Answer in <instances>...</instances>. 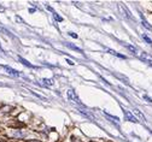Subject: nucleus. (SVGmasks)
<instances>
[{
  "instance_id": "nucleus-10",
  "label": "nucleus",
  "mask_w": 152,
  "mask_h": 142,
  "mask_svg": "<svg viewBox=\"0 0 152 142\" xmlns=\"http://www.w3.org/2000/svg\"><path fill=\"white\" fill-rule=\"evenodd\" d=\"M140 17H141V22H142V25L145 26V28H147V29H150V30H152V26L147 23V21H146V19H145V17L141 15V13H140Z\"/></svg>"
},
{
  "instance_id": "nucleus-22",
  "label": "nucleus",
  "mask_w": 152,
  "mask_h": 142,
  "mask_svg": "<svg viewBox=\"0 0 152 142\" xmlns=\"http://www.w3.org/2000/svg\"><path fill=\"white\" fill-rule=\"evenodd\" d=\"M16 19H17V21H19V22H23V21H22V18L18 17V16H16Z\"/></svg>"
},
{
  "instance_id": "nucleus-6",
  "label": "nucleus",
  "mask_w": 152,
  "mask_h": 142,
  "mask_svg": "<svg viewBox=\"0 0 152 142\" xmlns=\"http://www.w3.org/2000/svg\"><path fill=\"white\" fill-rule=\"evenodd\" d=\"M41 84L45 87H51L54 84V81H53V78H42L41 79Z\"/></svg>"
},
{
  "instance_id": "nucleus-4",
  "label": "nucleus",
  "mask_w": 152,
  "mask_h": 142,
  "mask_svg": "<svg viewBox=\"0 0 152 142\" xmlns=\"http://www.w3.org/2000/svg\"><path fill=\"white\" fill-rule=\"evenodd\" d=\"M136 57H139L142 62H145L146 64H149L150 66H152V57L151 56H149L147 53H144V52H139L138 53V56Z\"/></svg>"
},
{
  "instance_id": "nucleus-16",
  "label": "nucleus",
  "mask_w": 152,
  "mask_h": 142,
  "mask_svg": "<svg viewBox=\"0 0 152 142\" xmlns=\"http://www.w3.org/2000/svg\"><path fill=\"white\" fill-rule=\"evenodd\" d=\"M116 77H118V78H121L122 81H123V82H126L127 84H129V82H128V78L127 77H124V76H122V75H120V73H116V75H115Z\"/></svg>"
},
{
  "instance_id": "nucleus-12",
  "label": "nucleus",
  "mask_w": 152,
  "mask_h": 142,
  "mask_svg": "<svg viewBox=\"0 0 152 142\" xmlns=\"http://www.w3.org/2000/svg\"><path fill=\"white\" fill-rule=\"evenodd\" d=\"M65 45H66V47H69V48H73V50H75V51H77V52H81V53H82V50L80 48V47H76L75 45L69 43V42H66Z\"/></svg>"
},
{
  "instance_id": "nucleus-13",
  "label": "nucleus",
  "mask_w": 152,
  "mask_h": 142,
  "mask_svg": "<svg viewBox=\"0 0 152 142\" xmlns=\"http://www.w3.org/2000/svg\"><path fill=\"white\" fill-rule=\"evenodd\" d=\"M106 51H107L109 53H111V54H114V56L120 57V58H123V59H126V58H127L126 56H122V54H120V53H117V52H115V51H112V50H109V48H106Z\"/></svg>"
},
{
  "instance_id": "nucleus-3",
  "label": "nucleus",
  "mask_w": 152,
  "mask_h": 142,
  "mask_svg": "<svg viewBox=\"0 0 152 142\" xmlns=\"http://www.w3.org/2000/svg\"><path fill=\"white\" fill-rule=\"evenodd\" d=\"M123 110V114H124V118H126L127 120L132 122V123H138V119L136 117L134 116V113H132L130 111H128L127 109H122Z\"/></svg>"
},
{
  "instance_id": "nucleus-9",
  "label": "nucleus",
  "mask_w": 152,
  "mask_h": 142,
  "mask_svg": "<svg viewBox=\"0 0 152 142\" xmlns=\"http://www.w3.org/2000/svg\"><path fill=\"white\" fill-rule=\"evenodd\" d=\"M133 113H135V114H136V117L139 118L141 122H144V123L146 122V118H145V116H144V114H142L139 110H138V109H134V110H133Z\"/></svg>"
},
{
  "instance_id": "nucleus-15",
  "label": "nucleus",
  "mask_w": 152,
  "mask_h": 142,
  "mask_svg": "<svg viewBox=\"0 0 152 142\" xmlns=\"http://www.w3.org/2000/svg\"><path fill=\"white\" fill-rule=\"evenodd\" d=\"M141 37H142V39H144L145 41H146L149 45H152V40H151V39L147 36V35H146V34H141Z\"/></svg>"
},
{
  "instance_id": "nucleus-5",
  "label": "nucleus",
  "mask_w": 152,
  "mask_h": 142,
  "mask_svg": "<svg viewBox=\"0 0 152 142\" xmlns=\"http://www.w3.org/2000/svg\"><path fill=\"white\" fill-rule=\"evenodd\" d=\"M4 67V69L6 70V72H8V73H10V75H12V76H15V77H17V76H19L21 75V73L17 71V70H15V69H12V67H10V66H3Z\"/></svg>"
},
{
  "instance_id": "nucleus-19",
  "label": "nucleus",
  "mask_w": 152,
  "mask_h": 142,
  "mask_svg": "<svg viewBox=\"0 0 152 142\" xmlns=\"http://www.w3.org/2000/svg\"><path fill=\"white\" fill-rule=\"evenodd\" d=\"M144 99H145V100H146V101H149V103H152V99H151L150 96H147V95H146V94H144Z\"/></svg>"
},
{
  "instance_id": "nucleus-14",
  "label": "nucleus",
  "mask_w": 152,
  "mask_h": 142,
  "mask_svg": "<svg viewBox=\"0 0 152 142\" xmlns=\"http://www.w3.org/2000/svg\"><path fill=\"white\" fill-rule=\"evenodd\" d=\"M30 90V93L33 94V95H35L36 98H39V99H41V100H44V101H46L47 99L45 98V96H42V95H40V94H38V93H35V92H34V90H31V89H29Z\"/></svg>"
},
{
  "instance_id": "nucleus-2",
  "label": "nucleus",
  "mask_w": 152,
  "mask_h": 142,
  "mask_svg": "<svg viewBox=\"0 0 152 142\" xmlns=\"http://www.w3.org/2000/svg\"><path fill=\"white\" fill-rule=\"evenodd\" d=\"M117 6H118V10H120V12L122 13V16H123L124 18H127V19H133L132 15H130V12L128 11V9H127L122 3H118V4H117Z\"/></svg>"
},
{
  "instance_id": "nucleus-7",
  "label": "nucleus",
  "mask_w": 152,
  "mask_h": 142,
  "mask_svg": "<svg viewBox=\"0 0 152 142\" xmlns=\"http://www.w3.org/2000/svg\"><path fill=\"white\" fill-rule=\"evenodd\" d=\"M123 46L126 47V48H128L130 52L133 53V54H135V56H138V53H139L140 51L136 48V47H134V46H132V45H128V43H123Z\"/></svg>"
},
{
  "instance_id": "nucleus-21",
  "label": "nucleus",
  "mask_w": 152,
  "mask_h": 142,
  "mask_svg": "<svg viewBox=\"0 0 152 142\" xmlns=\"http://www.w3.org/2000/svg\"><path fill=\"white\" fill-rule=\"evenodd\" d=\"M66 62H68L69 64H70V65H74V62H71V60H70V59H66Z\"/></svg>"
},
{
  "instance_id": "nucleus-17",
  "label": "nucleus",
  "mask_w": 152,
  "mask_h": 142,
  "mask_svg": "<svg viewBox=\"0 0 152 142\" xmlns=\"http://www.w3.org/2000/svg\"><path fill=\"white\" fill-rule=\"evenodd\" d=\"M53 17H54V19H56V21H58V22H62V21H63V18H62V17L58 15V13H56V12L53 13Z\"/></svg>"
},
{
  "instance_id": "nucleus-20",
  "label": "nucleus",
  "mask_w": 152,
  "mask_h": 142,
  "mask_svg": "<svg viewBox=\"0 0 152 142\" xmlns=\"http://www.w3.org/2000/svg\"><path fill=\"white\" fill-rule=\"evenodd\" d=\"M25 142H41V141H39V140H27Z\"/></svg>"
},
{
  "instance_id": "nucleus-1",
  "label": "nucleus",
  "mask_w": 152,
  "mask_h": 142,
  "mask_svg": "<svg viewBox=\"0 0 152 142\" xmlns=\"http://www.w3.org/2000/svg\"><path fill=\"white\" fill-rule=\"evenodd\" d=\"M66 94H68V99H69V101H70V103L77 105V106H80V107H84V105H82V103H81V100L79 99V96L76 95V93H75L73 89H69Z\"/></svg>"
},
{
  "instance_id": "nucleus-18",
  "label": "nucleus",
  "mask_w": 152,
  "mask_h": 142,
  "mask_svg": "<svg viewBox=\"0 0 152 142\" xmlns=\"http://www.w3.org/2000/svg\"><path fill=\"white\" fill-rule=\"evenodd\" d=\"M68 34H69V36H71V37H74V39H77V37H79L77 34H75V33H73V31H69Z\"/></svg>"
},
{
  "instance_id": "nucleus-23",
  "label": "nucleus",
  "mask_w": 152,
  "mask_h": 142,
  "mask_svg": "<svg viewBox=\"0 0 152 142\" xmlns=\"http://www.w3.org/2000/svg\"><path fill=\"white\" fill-rule=\"evenodd\" d=\"M0 11H4V7H3V6H0Z\"/></svg>"
},
{
  "instance_id": "nucleus-8",
  "label": "nucleus",
  "mask_w": 152,
  "mask_h": 142,
  "mask_svg": "<svg viewBox=\"0 0 152 142\" xmlns=\"http://www.w3.org/2000/svg\"><path fill=\"white\" fill-rule=\"evenodd\" d=\"M103 114L106 117V118H109V120H115L117 124L120 123V119H118V117H116V116H111L110 113H107V112H105V111H103Z\"/></svg>"
},
{
  "instance_id": "nucleus-11",
  "label": "nucleus",
  "mask_w": 152,
  "mask_h": 142,
  "mask_svg": "<svg viewBox=\"0 0 152 142\" xmlns=\"http://www.w3.org/2000/svg\"><path fill=\"white\" fill-rule=\"evenodd\" d=\"M18 60H19V62L22 63L23 65H25V66H28V67H34V66H33V65H31L29 62H27V60H25V59H23L22 57H18Z\"/></svg>"
}]
</instances>
